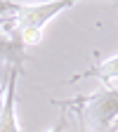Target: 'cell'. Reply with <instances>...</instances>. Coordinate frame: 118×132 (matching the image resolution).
I'll return each instance as SVG.
<instances>
[{
	"label": "cell",
	"mask_w": 118,
	"mask_h": 132,
	"mask_svg": "<svg viewBox=\"0 0 118 132\" xmlns=\"http://www.w3.org/2000/svg\"><path fill=\"white\" fill-rule=\"evenodd\" d=\"M52 106L69 109L78 116L80 132H116L118 125V87H104L102 92L52 102Z\"/></svg>",
	"instance_id": "6da1fadb"
},
{
	"label": "cell",
	"mask_w": 118,
	"mask_h": 132,
	"mask_svg": "<svg viewBox=\"0 0 118 132\" xmlns=\"http://www.w3.org/2000/svg\"><path fill=\"white\" fill-rule=\"evenodd\" d=\"M73 3H50V5H17L10 16H0V28L10 36H17L24 47L38 45L43 40L45 26L57 14L71 10Z\"/></svg>",
	"instance_id": "7a4b0ae2"
},
{
	"label": "cell",
	"mask_w": 118,
	"mask_h": 132,
	"mask_svg": "<svg viewBox=\"0 0 118 132\" xmlns=\"http://www.w3.org/2000/svg\"><path fill=\"white\" fill-rule=\"evenodd\" d=\"M21 69L12 66L7 73V90L0 106V132H19V120H17V80H19Z\"/></svg>",
	"instance_id": "3957f363"
},
{
	"label": "cell",
	"mask_w": 118,
	"mask_h": 132,
	"mask_svg": "<svg viewBox=\"0 0 118 132\" xmlns=\"http://www.w3.org/2000/svg\"><path fill=\"white\" fill-rule=\"evenodd\" d=\"M95 57H97V54H95ZM85 78H97L104 87H113L116 82H118V54H113V57H109V59H99V57H97L95 66H90L88 71H83V73H78V76H73V78H69L66 82L71 85V82L85 80Z\"/></svg>",
	"instance_id": "277c9868"
},
{
	"label": "cell",
	"mask_w": 118,
	"mask_h": 132,
	"mask_svg": "<svg viewBox=\"0 0 118 132\" xmlns=\"http://www.w3.org/2000/svg\"><path fill=\"white\" fill-rule=\"evenodd\" d=\"M24 61H26V47L21 45V40L0 28V69L7 73L12 66L21 69Z\"/></svg>",
	"instance_id": "5b68a950"
},
{
	"label": "cell",
	"mask_w": 118,
	"mask_h": 132,
	"mask_svg": "<svg viewBox=\"0 0 118 132\" xmlns=\"http://www.w3.org/2000/svg\"><path fill=\"white\" fill-rule=\"evenodd\" d=\"M66 130V113H59V118L54 123V127H50L47 132H64Z\"/></svg>",
	"instance_id": "8992f818"
},
{
	"label": "cell",
	"mask_w": 118,
	"mask_h": 132,
	"mask_svg": "<svg viewBox=\"0 0 118 132\" xmlns=\"http://www.w3.org/2000/svg\"><path fill=\"white\" fill-rule=\"evenodd\" d=\"M14 7H17V5H12V3H0V16L12 14V12H14Z\"/></svg>",
	"instance_id": "52a82bcc"
},
{
	"label": "cell",
	"mask_w": 118,
	"mask_h": 132,
	"mask_svg": "<svg viewBox=\"0 0 118 132\" xmlns=\"http://www.w3.org/2000/svg\"><path fill=\"white\" fill-rule=\"evenodd\" d=\"M10 73V71H7ZM5 90H7V76H5V80L0 82V106H3V99H5Z\"/></svg>",
	"instance_id": "ba28073f"
},
{
	"label": "cell",
	"mask_w": 118,
	"mask_h": 132,
	"mask_svg": "<svg viewBox=\"0 0 118 132\" xmlns=\"http://www.w3.org/2000/svg\"><path fill=\"white\" fill-rule=\"evenodd\" d=\"M116 132H118V125H116Z\"/></svg>",
	"instance_id": "9c48e42d"
}]
</instances>
